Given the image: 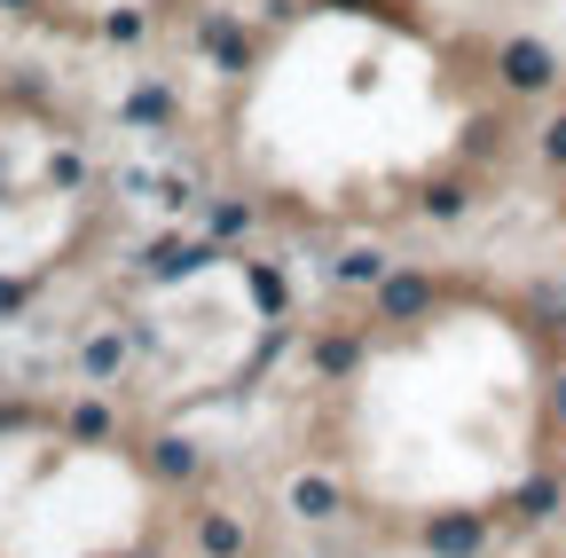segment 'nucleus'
<instances>
[{
  "label": "nucleus",
  "instance_id": "f257e3e1",
  "mask_svg": "<svg viewBox=\"0 0 566 558\" xmlns=\"http://www.w3.org/2000/svg\"><path fill=\"white\" fill-rule=\"evenodd\" d=\"M424 307H433V284H424V275H386V284H378V315L386 323H409Z\"/></svg>",
  "mask_w": 566,
  "mask_h": 558
},
{
  "label": "nucleus",
  "instance_id": "f03ea898",
  "mask_svg": "<svg viewBox=\"0 0 566 558\" xmlns=\"http://www.w3.org/2000/svg\"><path fill=\"white\" fill-rule=\"evenodd\" d=\"M504 80L535 95V87H551V80H558V63H551V48H535V40H512V48H504Z\"/></svg>",
  "mask_w": 566,
  "mask_h": 558
},
{
  "label": "nucleus",
  "instance_id": "7ed1b4c3",
  "mask_svg": "<svg viewBox=\"0 0 566 558\" xmlns=\"http://www.w3.org/2000/svg\"><path fill=\"white\" fill-rule=\"evenodd\" d=\"M424 543H433L441 558H472V550H480V519H464V512H457V519H433V527H424Z\"/></svg>",
  "mask_w": 566,
  "mask_h": 558
},
{
  "label": "nucleus",
  "instance_id": "20e7f679",
  "mask_svg": "<svg viewBox=\"0 0 566 558\" xmlns=\"http://www.w3.org/2000/svg\"><path fill=\"white\" fill-rule=\"evenodd\" d=\"M292 512L300 519H331L338 512V487L331 480H292Z\"/></svg>",
  "mask_w": 566,
  "mask_h": 558
},
{
  "label": "nucleus",
  "instance_id": "39448f33",
  "mask_svg": "<svg viewBox=\"0 0 566 558\" xmlns=\"http://www.w3.org/2000/svg\"><path fill=\"white\" fill-rule=\"evenodd\" d=\"M205 260H212V252H205V244H181V236H166V244L150 252L158 275H189V267H205Z\"/></svg>",
  "mask_w": 566,
  "mask_h": 558
},
{
  "label": "nucleus",
  "instance_id": "423d86ee",
  "mask_svg": "<svg viewBox=\"0 0 566 558\" xmlns=\"http://www.w3.org/2000/svg\"><path fill=\"white\" fill-rule=\"evenodd\" d=\"M197 543H205L212 558H237V550H244V527H237V519H205V527H197Z\"/></svg>",
  "mask_w": 566,
  "mask_h": 558
},
{
  "label": "nucleus",
  "instance_id": "0eeeda50",
  "mask_svg": "<svg viewBox=\"0 0 566 558\" xmlns=\"http://www.w3.org/2000/svg\"><path fill=\"white\" fill-rule=\"evenodd\" d=\"M338 275H346V284H378L386 260H378V252H346V260H338Z\"/></svg>",
  "mask_w": 566,
  "mask_h": 558
},
{
  "label": "nucleus",
  "instance_id": "6e6552de",
  "mask_svg": "<svg viewBox=\"0 0 566 558\" xmlns=\"http://www.w3.org/2000/svg\"><path fill=\"white\" fill-rule=\"evenodd\" d=\"M158 472H181V480H189V472H197V449H189V441H158Z\"/></svg>",
  "mask_w": 566,
  "mask_h": 558
},
{
  "label": "nucleus",
  "instance_id": "1a4fd4ad",
  "mask_svg": "<svg viewBox=\"0 0 566 558\" xmlns=\"http://www.w3.org/2000/svg\"><path fill=\"white\" fill-rule=\"evenodd\" d=\"M87 370H95V378L118 370V338H95V346H87Z\"/></svg>",
  "mask_w": 566,
  "mask_h": 558
},
{
  "label": "nucleus",
  "instance_id": "9d476101",
  "mask_svg": "<svg viewBox=\"0 0 566 558\" xmlns=\"http://www.w3.org/2000/svg\"><path fill=\"white\" fill-rule=\"evenodd\" d=\"M551 504H558V487H551V480H535V487H527V519H551Z\"/></svg>",
  "mask_w": 566,
  "mask_h": 558
},
{
  "label": "nucleus",
  "instance_id": "9b49d317",
  "mask_svg": "<svg viewBox=\"0 0 566 558\" xmlns=\"http://www.w3.org/2000/svg\"><path fill=\"white\" fill-rule=\"evenodd\" d=\"M543 158H558V166H566V118H551V126H543Z\"/></svg>",
  "mask_w": 566,
  "mask_h": 558
},
{
  "label": "nucleus",
  "instance_id": "f8f14e48",
  "mask_svg": "<svg viewBox=\"0 0 566 558\" xmlns=\"http://www.w3.org/2000/svg\"><path fill=\"white\" fill-rule=\"evenodd\" d=\"M558 417H566V378H558Z\"/></svg>",
  "mask_w": 566,
  "mask_h": 558
},
{
  "label": "nucleus",
  "instance_id": "ddd939ff",
  "mask_svg": "<svg viewBox=\"0 0 566 558\" xmlns=\"http://www.w3.org/2000/svg\"><path fill=\"white\" fill-rule=\"evenodd\" d=\"M9 9H24V0H9Z\"/></svg>",
  "mask_w": 566,
  "mask_h": 558
}]
</instances>
